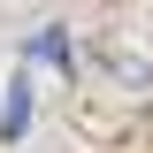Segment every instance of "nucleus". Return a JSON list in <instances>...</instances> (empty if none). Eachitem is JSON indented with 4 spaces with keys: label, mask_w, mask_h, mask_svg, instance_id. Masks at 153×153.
<instances>
[{
    "label": "nucleus",
    "mask_w": 153,
    "mask_h": 153,
    "mask_svg": "<svg viewBox=\"0 0 153 153\" xmlns=\"http://www.w3.org/2000/svg\"><path fill=\"white\" fill-rule=\"evenodd\" d=\"M31 130V92H23V76L8 84V115H0V138H23Z\"/></svg>",
    "instance_id": "nucleus-1"
}]
</instances>
